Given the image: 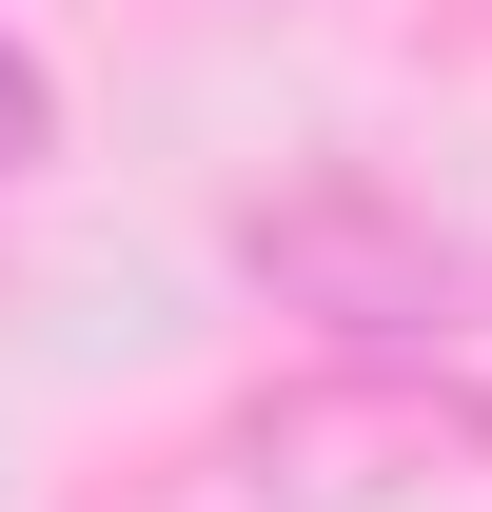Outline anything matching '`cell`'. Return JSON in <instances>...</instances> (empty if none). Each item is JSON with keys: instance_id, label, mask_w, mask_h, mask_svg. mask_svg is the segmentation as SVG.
<instances>
[{"instance_id": "cell-2", "label": "cell", "mask_w": 492, "mask_h": 512, "mask_svg": "<svg viewBox=\"0 0 492 512\" xmlns=\"http://www.w3.org/2000/svg\"><path fill=\"white\" fill-rule=\"evenodd\" d=\"M40 138H60V79H40L20 40H0V178H40Z\"/></svg>"}, {"instance_id": "cell-1", "label": "cell", "mask_w": 492, "mask_h": 512, "mask_svg": "<svg viewBox=\"0 0 492 512\" xmlns=\"http://www.w3.org/2000/svg\"><path fill=\"white\" fill-rule=\"evenodd\" d=\"M237 276L276 316L355 335V355H453V335H492V256L453 237L433 197L355 178V158H296L276 197H237Z\"/></svg>"}]
</instances>
